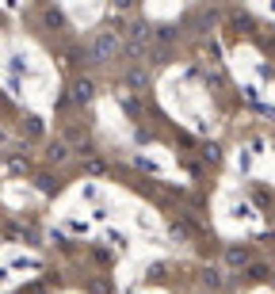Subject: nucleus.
I'll return each instance as SVG.
<instances>
[{
	"label": "nucleus",
	"instance_id": "1",
	"mask_svg": "<svg viewBox=\"0 0 275 294\" xmlns=\"http://www.w3.org/2000/svg\"><path fill=\"white\" fill-rule=\"evenodd\" d=\"M119 42H122V31H100V35H92L88 58H92L96 65H103V61H111L115 54H119Z\"/></svg>",
	"mask_w": 275,
	"mask_h": 294
},
{
	"label": "nucleus",
	"instance_id": "2",
	"mask_svg": "<svg viewBox=\"0 0 275 294\" xmlns=\"http://www.w3.org/2000/svg\"><path fill=\"white\" fill-rule=\"evenodd\" d=\"M46 161H50V165L69 161V145H65V141H50V145H46Z\"/></svg>",
	"mask_w": 275,
	"mask_h": 294
},
{
	"label": "nucleus",
	"instance_id": "3",
	"mask_svg": "<svg viewBox=\"0 0 275 294\" xmlns=\"http://www.w3.org/2000/svg\"><path fill=\"white\" fill-rule=\"evenodd\" d=\"M92 95H96V84H92V80H77V88H73V100H77V104H88Z\"/></svg>",
	"mask_w": 275,
	"mask_h": 294
},
{
	"label": "nucleus",
	"instance_id": "4",
	"mask_svg": "<svg viewBox=\"0 0 275 294\" xmlns=\"http://www.w3.org/2000/svg\"><path fill=\"white\" fill-rule=\"evenodd\" d=\"M245 260H249L245 249H230V264H245Z\"/></svg>",
	"mask_w": 275,
	"mask_h": 294
}]
</instances>
